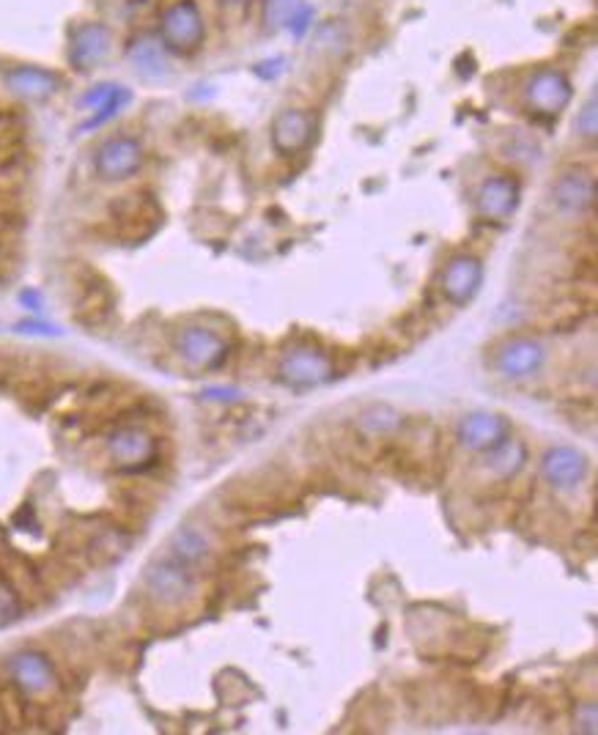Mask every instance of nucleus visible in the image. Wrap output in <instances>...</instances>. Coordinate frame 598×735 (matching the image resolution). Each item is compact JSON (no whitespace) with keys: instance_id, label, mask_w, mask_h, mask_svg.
<instances>
[{"instance_id":"obj_1","label":"nucleus","mask_w":598,"mask_h":735,"mask_svg":"<svg viewBox=\"0 0 598 735\" xmlns=\"http://www.w3.org/2000/svg\"><path fill=\"white\" fill-rule=\"evenodd\" d=\"M203 39H206V25L195 0H176L162 11L160 44L168 53L193 55L201 50Z\"/></svg>"},{"instance_id":"obj_7","label":"nucleus","mask_w":598,"mask_h":735,"mask_svg":"<svg viewBox=\"0 0 598 735\" xmlns=\"http://www.w3.org/2000/svg\"><path fill=\"white\" fill-rule=\"evenodd\" d=\"M176 352L184 363L198 371H214L228 357V343L209 327H184L176 335Z\"/></svg>"},{"instance_id":"obj_5","label":"nucleus","mask_w":598,"mask_h":735,"mask_svg":"<svg viewBox=\"0 0 598 735\" xmlns=\"http://www.w3.org/2000/svg\"><path fill=\"white\" fill-rule=\"evenodd\" d=\"M140 165H143V146L127 135L105 140L94 154V171L105 182H124L140 171Z\"/></svg>"},{"instance_id":"obj_13","label":"nucleus","mask_w":598,"mask_h":735,"mask_svg":"<svg viewBox=\"0 0 598 735\" xmlns=\"http://www.w3.org/2000/svg\"><path fill=\"white\" fill-rule=\"evenodd\" d=\"M9 675L14 686L25 694H47L55 689V670L50 659L36 650H22L9 659Z\"/></svg>"},{"instance_id":"obj_23","label":"nucleus","mask_w":598,"mask_h":735,"mask_svg":"<svg viewBox=\"0 0 598 735\" xmlns=\"http://www.w3.org/2000/svg\"><path fill=\"white\" fill-rule=\"evenodd\" d=\"M398 423H401V417L393 409H387V406H374V409H368L360 417V428H363L365 434H374V437H382L387 431H393Z\"/></svg>"},{"instance_id":"obj_27","label":"nucleus","mask_w":598,"mask_h":735,"mask_svg":"<svg viewBox=\"0 0 598 735\" xmlns=\"http://www.w3.org/2000/svg\"><path fill=\"white\" fill-rule=\"evenodd\" d=\"M203 398L220 401V404H236V401H242V390H236V387H206Z\"/></svg>"},{"instance_id":"obj_19","label":"nucleus","mask_w":598,"mask_h":735,"mask_svg":"<svg viewBox=\"0 0 598 735\" xmlns=\"http://www.w3.org/2000/svg\"><path fill=\"white\" fill-rule=\"evenodd\" d=\"M129 102V91L124 86H113V83H102V86H94L88 91L83 99H80V105L86 107V110H94V116L91 121L83 124V129H94L99 124H105L107 118H113L121 113V107Z\"/></svg>"},{"instance_id":"obj_2","label":"nucleus","mask_w":598,"mask_h":735,"mask_svg":"<svg viewBox=\"0 0 598 735\" xmlns=\"http://www.w3.org/2000/svg\"><path fill=\"white\" fill-rule=\"evenodd\" d=\"M574 99V86L555 66L535 69L533 75L524 80L522 102L524 107L538 118H557Z\"/></svg>"},{"instance_id":"obj_4","label":"nucleus","mask_w":598,"mask_h":735,"mask_svg":"<svg viewBox=\"0 0 598 735\" xmlns=\"http://www.w3.org/2000/svg\"><path fill=\"white\" fill-rule=\"evenodd\" d=\"M483 286V264L478 256H470V253H459L453 256L442 269L439 275V288L448 299L450 305L456 308H464L470 305L472 299L478 297V291Z\"/></svg>"},{"instance_id":"obj_20","label":"nucleus","mask_w":598,"mask_h":735,"mask_svg":"<svg viewBox=\"0 0 598 735\" xmlns=\"http://www.w3.org/2000/svg\"><path fill=\"white\" fill-rule=\"evenodd\" d=\"M129 61L138 69V75L149 77V80H160L168 75V61H165V47L154 42L149 36H143L129 47Z\"/></svg>"},{"instance_id":"obj_25","label":"nucleus","mask_w":598,"mask_h":735,"mask_svg":"<svg viewBox=\"0 0 598 735\" xmlns=\"http://www.w3.org/2000/svg\"><path fill=\"white\" fill-rule=\"evenodd\" d=\"M20 615V601H17V593L11 587L0 585V626H6L11 620Z\"/></svg>"},{"instance_id":"obj_3","label":"nucleus","mask_w":598,"mask_h":735,"mask_svg":"<svg viewBox=\"0 0 598 735\" xmlns=\"http://www.w3.org/2000/svg\"><path fill=\"white\" fill-rule=\"evenodd\" d=\"M280 382L297 387V390H310V387H321L335 376V365L327 352H321L316 346H297L291 352L283 354L278 365Z\"/></svg>"},{"instance_id":"obj_8","label":"nucleus","mask_w":598,"mask_h":735,"mask_svg":"<svg viewBox=\"0 0 598 735\" xmlns=\"http://www.w3.org/2000/svg\"><path fill=\"white\" fill-rule=\"evenodd\" d=\"M146 587L149 593L160 604H182L184 598L190 596L195 590V579L190 565L179 563L176 557H165V560H157V563L149 565L146 571Z\"/></svg>"},{"instance_id":"obj_24","label":"nucleus","mask_w":598,"mask_h":735,"mask_svg":"<svg viewBox=\"0 0 598 735\" xmlns=\"http://www.w3.org/2000/svg\"><path fill=\"white\" fill-rule=\"evenodd\" d=\"M577 132L585 140H596L598 135V110H596V94L588 96L585 107L579 110L577 116Z\"/></svg>"},{"instance_id":"obj_22","label":"nucleus","mask_w":598,"mask_h":735,"mask_svg":"<svg viewBox=\"0 0 598 735\" xmlns=\"http://www.w3.org/2000/svg\"><path fill=\"white\" fill-rule=\"evenodd\" d=\"M206 554H209V541L195 527H182L171 538V557H176L179 563L193 568V565L206 560Z\"/></svg>"},{"instance_id":"obj_6","label":"nucleus","mask_w":598,"mask_h":735,"mask_svg":"<svg viewBox=\"0 0 598 735\" xmlns=\"http://www.w3.org/2000/svg\"><path fill=\"white\" fill-rule=\"evenodd\" d=\"M313 135H316V118L310 110H302V107L280 110L278 116L272 118V127H269L272 149L278 151L280 157H294L299 151H305Z\"/></svg>"},{"instance_id":"obj_21","label":"nucleus","mask_w":598,"mask_h":735,"mask_svg":"<svg viewBox=\"0 0 598 735\" xmlns=\"http://www.w3.org/2000/svg\"><path fill=\"white\" fill-rule=\"evenodd\" d=\"M489 456V469H492L497 478H513V475H519V469L524 467V461H527V448H524V442L513 437H505L497 445L494 450L486 453Z\"/></svg>"},{"instance_id":"obj_9","label":"nucleus","mask_w":598,"mask_h":735,"mask_svg":"<svg viewBox=\"0 0 598 735\" xmlns=\"http://www.w3.org/2000/svg\"><path fill=\"white\" fill-rule=\"evenodd\" d=\"M588 456L568 445H555L541 456V475L555 491H574L588 478Z\"/></svg>"},{"instance_id":"obj_10","label":"nucleus","mask_w":598,"mask_h":735,"mask_svg":"<svg viewBox=\"0 0 598 735\" xmlns=\"http://www.w3.org/2000/svg\"><path fill=\"white\" fill-rule=\"evenodd\" d=\"M107 453L118 469L124 472H140L157 456V442L143 428H118L107 439Z\"/></svg>"},{"instance_id":"obj_14","label":"nucleus","mask_w":598,"mask_h":735,"mask_svg":"<svg viewBox=\"0 0 598 735\" xmlns=\"http://www.w3.org/2000/svg\"><path fill=\"white\" fill-rule=\"evenodd\" d=\"M456 437H459L461 448L472 450V453H489L502 439L511 437V431H508L505 417L492 415V412H475L461 420Z\"/></svg>"},{"instance_id":"obj_18","label":"nucleus","mask_w":598,"mask_h":735,"mask_svg":"<svg viewBox=\"0 0 598 735\" xmlns=\"http://www.w3.org/2000/svg\"><path fill=\"white\" fill-rule=\"evenodd\" d=\"M310 6L305 0H264V25L267 31H291L305 33L310 25Z\"/></svg>"},{"instance_id":"obj_16","label":"nucleus","mask_w":598,"mask_h":735,"mask_svg":"<svg viewBox=\"0 0 598 735\" xmlns=\"http://www.w3.org/2000/svg\"><path fill=\"white\" fill-rule=\"evenodd\" d=\"M110 50V31L99 22H86L80 25L75 33H72V50H69V58L77 69H91L97 66L102 58Z\"/></svg>"},{"instance_id":"obj_26","label":"nucleus","mask_w":598,"mask_h":735,"mask_svg":"<svg viewBox=\"0 0 598 735\" xmlns=\"http://www.w3.org/2000/svg\"><path fill=\"white\" fill-rule=\"evenodd\" d=\"M596 725H598V711H596V703H582L577 708V727L582 733L593 735L596 733Z\"/></svg>"},{"instance_id":"obj_29","label":"nucleus","mask_w":598,"mask_h":735,"mask_svg":"<svg viewBox=\"0 0 598 735\" xmlns=\"http://www.w3.org/2000/svg\"><path fill=\"white\" fill-rule=\"evenodd\" d=\"M20 302L28 310H33V313H39V310H42V297H39V291H31V288H28V291H22Z\"/></svg>"},{"instance_id":"obj_17","label":"nucleus","mask_w":598,"mask_h":735,"mask_svg":"<svg viewBox=\"0 0 598 735\" xmlns=\"http://www.w3.org/2000/svg\"><path fill=\"white\" fill-rule=\"evenodd\" d=\"M6 86L28 102H42L58 91V77L39 66H17L6 72Z\"/></svg>"},{"instance_id":"obj_12","label":"nucleus","mask_w":598,"mask_h":735,"mask_svg":"<svg viewBox=\"0 0 598 735\" xmlns=\"http://www.w3.org/2000/svg\"><path fill=\"white\" fill-rule=\"evenodd\" d=\"M552 201L563 214H585L596 203V179L585 168H568L552 184Z\"/></svg>"},{"instance_id":"obj_15","label":"nucleus","mask_w":598,"mask_h":735,"mask_svg":"<svg viewBox=\"0 0 598 735\" xmlns=\"http://www.w3.org/2000/svg\"><path fill=\"white\" fill-rule=\"evenodd\" d=\"M546 349L533 338H513L497 352V371L508 379H527L544 368Z\"/></svg>"},{"instance_id":"obj_28","label":"nucleus","mask_w":598,"mask_h":735,"mask_svg":"<svg viewBox=\"0 0 598 735\" xmlns=\"http://www.w3.org/2000/svg\"><path fill=\"white\" fill-rule=\"evenodd\" d=\"M17 332H22V335H61L58 327L42 324V321H22V324H17Z\"/></svg>"},{"instance_id":"obj_11","label":"nucleus","mask_w":598,"mask_h":735,"mask_svg":"<svg viewBox=\"0 0 598 735\" xmlns=\"http://www.w3.org/2000/svg\"><path fill=\"white\" fill-rule=\"evenodd\" d=\"M522 187L513 176H489L475 192V212L489 223H505L519 209Z\"/></svg>"},{"instance_id":"obj_30","label":"nucleus","mask_w":598,"mask_h":735,"mask_svg":"<svg viewBox=\"0 0 598 735\" xmlns=\"http://www.w3.org/2000/svg\"><path fill=\"white\" fill-rule=\"evenodd\" d=\"M223 6H242V3H247V0H220Z\"/></svg>"}]
</instances>
